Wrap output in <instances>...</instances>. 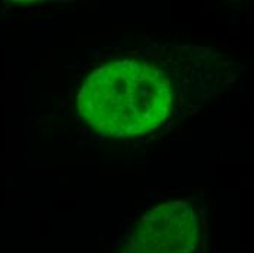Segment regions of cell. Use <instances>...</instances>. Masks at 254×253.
Listing matches in <instances>:
<instances>
[{
  "instance_id": "cell-2",
  "label": "cell",
  "mask_w": 254,
  "mask_h": 253,
  "mask_svg": "<svg viewBox=\"0 0 254 253\" xmlns=\"http://www.w3.org/2000/svg\"><path fill=\"white\" fill-rule=\"evenodd\" d=\"M196 237V217L190 208L167 203L143 218L127 253H191Z\"/></svg>"
},
{
  "instance_id": "cell-1",
  "label": "cell",
  "mask_w": 254,
  "mask_h": 253,
  "mask_svg": "<svg viewBox=\"0 0 254 253\" xmlns=\"http://www.w3.org/2000/svg\"><path fill=\"white\" fill-rule=\"evenodd\" d=\"M177 82L159 66L125 59L94 71L79 94L85 122L107 136L151 132L174 111Z\"/></svg>"
}]
</instances>
